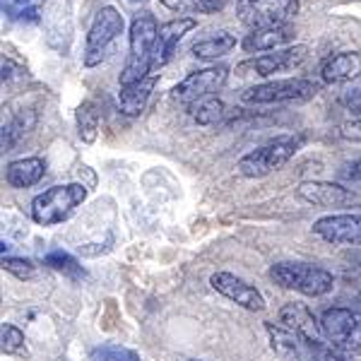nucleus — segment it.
Returning a JSON list of instances; mask_svg holds the SVG:
<instances>
[{
	"instance_id": "6",
	"label": "nucleus",
	"mask_w": 361,
	"mask_h": 361,
	"mask_svg": "<svg viewBox=\"0 0 361 361\" xmlns=\"http://www.w3.org/2000/svg\"><path fill=\"white\" fill-rule=\"evenodd\" d=\"M123 15L118 13L111 5L102 8L94 15L90 32H87V44H85V66L97 68L111 54L114 44L118 42V37L123 34Z\"/></svg>"
},
{
	"instance_id": "28",
	"label": "nucleus",
	"mask_w": 361,
	"mask_h": 361,
	"mask_svg": "<svg viewBox=\"0 0 361 361\" xmlns=\"http://www.w3.org/2000/svg\"><path fill=\"white\" fill-rule=\"evenodd\" d=\"M3 10L17 22L39 20V0H3Z\"/></svg>"
},
{
	"instance_id": "24",
	"label": "nucleus",
	"mask_w": 361,
	"mask_h": 361,
	"mask_svg": "<svg viewBox=\"0 0 361 361\" xmlns=\"http://www.w3.org/2000/svg\"><path fill=\"white\" fill-rule=\"evenodd\" d=\"M34 123H37V116L32 111L17 114L8 121V123H3V152H10V149H13L29 130H32Z\"/></svg>"
},
{
	"instance_id": "33",
	"label": "nucleus",
	"mask_w": 361,
	"mask_h": 361,
	"mask_svg": "<svg viewBox=\"0 0 361 361\" xmlns=\"http://www.w3.org/2000/svg\"><path fill=\"white\" fill-rule=\"evenodd\" d=\"M20 75H22V68H17L10 58H5L3 61V82H10V80L20 78Z\"/></svg>"
},
{
	"instance_id": "20",
	"label": "nucleus",
	"mask_w": 361,
	"mask_h": 361,
	"mask_svg": "<svg viewBox=\"0 0 361 361\" xmlns=\"http://www.w3.org/2000/svg\"><path fill=\"white\" fill-rule=\"evenodd\" d=\"M265 333L270 337V347L275 349L279 357L301 361V345H304V342H301L292 330H287L284 325L279 328L275 323H265Z\"/></svg>"
},
{
	"instance_id": "15",
	"label": "nucleus",
	"mask_w": 361,
	"mask_h": 361,
	"mask_svg": "<svg viewBox=\"0 0 361 361\" xmlns=\"http://www.w3.org/2000/svg\"><path fill=\"white\" fill-rule=\"evenodd\" d=\"M197 27V22L193 17H176V20L166 22V25L159 27V34H157V44H154V70L164 68L169 61L176 54L180 39L188 32H193Z\"/></svg>"
},
{
	"instance_id": "18",
	"label": "nucleus",
	"mask_w": 361,
	"mask_h": 361,
	"mask_svg": "<svg viewBox=\"0 0 361 361\" xmlns=\"http://www.w3.org/2000/svg\"><path fill=\"white\" fill-rule=\"evenodd\" d=\"M296 37L294 27L282 25V27H270V29H258V32H250L243 39V49L248 54H270V51L284 49L287 44H292Z\"/></svg>"
},
{
	"instance_id": "1",
	"label": "nucleus",
	"mask_w": 361,
	"mask_h": 361,
	"mask_svg": "<svg viewBox=\"0 0 361 361\" xmlns=\"http://www.w3.org/2000/svg\"><path fill=\"white\" fill-rule=\"evenodd\" d=\"M157 34H159V25L152 13H137L133 17L130 25V37H128V61L126 68L121 73L118 82L121 87L140 82L142 78H147L149 73H154V44Z\"/></svg>"
},
{
	"instance_id": "4",
	"label": "nucleus",
	"mask_w": 361,
	"mask_h": 361,
	"mask_svg": "<svg viewBox=\"0 0 361 361\" xmlns=\"http://www.w3.org/2000/svg\"><path fill=\"white\" fill-rule=\"evenodd\" d=\"M299 145H301V140L294 135L272 137V140H267L265 145L255 147L253 152L243 154L241 159H238L236 169L241 171V176H246V178H265V176H270L272 171H277V169H282L287 164V161L299 152Z\"/></svg>"
},
{
	"instance_id": "34",
	"label": "nucleus",
	"mask_w": 361,
	"mask_h": 361,
	"mask_svg": "<svg viewBox=\"0 0 361 361\" xmlns=\"http://www.w3.org/2000/svg\"><path fill=\"white\" fill-rule=\"evenodd\" d=\"M345 104L349 106V111H352V114L361 116V90L349 92V94L345 97Z\"/></svg>"
},
{
	"instance_id": "35",
	"label": "nucleus",
	"mask_w": 361,
	"mask_h": 361,
	"mask_svg": "<svg viewBox=\"0 0 361 361\" xmlns=\"http://www.w3.org/2000/svg\"><path fill=\"white\" fill-rule=\"evenodd\" d=\"M349 171H342V176H345L349 183H361V159H357L354 164L347 166Z\"/></svg>"
},
{
	"instance_id": "17",
	"label": "nucleus",
	"mask_w": 361,
	"mask_h": 361,
	"mask_svg": "<svg viewBox=\"0 0 361 361\" xmlns=\"http://www.w3.org/2000/svg\"><path fill=\"white\" fill-rule=\"evenodd\" d=\"M159 82V73H149L147 78H142L140 82L121 87L118 92V109L126 116H140L147 106L149 97H152L154 87Z\"/></svg>"
},
{
	"instance_id": "30",
	"label": "nucleus",
	"mask_w": 361,
	"mask_h": 361,
	"mask_svg": "<svg viewBox=\"0 0 361 361\" xmlns=\"http://www.w3.org/2000/svg\"><path fill=\"white\" fill-rule=\"evenodd\" d=\"M92 361H140V354L121 345H102L92 352Z\"/></svg>"
},
{
	"instance_id": "14",
	"label": "nucleus",
	"mask_w": 361,
	"mask_h": 361,
	"mask_svg": "<svg viewBox=\"0 0 361 361\" xmlns=\"http://www.w3.org/2000/svg\"><path fill=\"white\" fill-rule=\"evenodd\" d=\"M296 193H299L301 200L318 207H342L357 200L349 188L340 183H330V180H304L296 188Z\"/></svg>"
},
{
	"instance_id": "7",
	"label": "nucleus",
	"mask_w": 361,
	"mask_h": 361,
	"mask_svg": "<svg viewBox=\"0 0 361 361\" xmlns=\"http://www.w3.org/2000/svg\"><path fill=\"white\" fill-rule=\"evenodd\" d=\"M299 0H238L236 17L250 32L289 25L299 15Z\"/></svg>"
},
{
	"instance_id": "19",
	"label": "nucleus",
	"mask_w": 361,
	"mask_h": 361,
	"mask_svg": "<svg viewBox=\"0 0 361 361\" xmlns=\"http://www.w3.org/2000/svg\"><path fill=\"white\" fill-rule=\"evenodd\" d=\"M46 173V161L39 157H25V159L10 161L5 169V180H8L13 188H32Z\"/></svg>"
},
{
	"instance_id": "22",
	"label": "nucleus",
	"mask_w": 361,
	"mask_h": 361,
	"mask_svg": "<svg viewBox=\"0 0 361 361\" xmlns=\"http://www.w3.org/2000/svg\"><path fill=\"white\" fill-rule=\"evenodd\" d=\"M236 46V37L229 32H217L214 37L202 39V42L193 44V56L200 61H217L226 54H231V49Z\"/></svg>"
},
{
	"instance_id": "16",
	"label": "nucleus",
	"mask_w": 361,
	"mask_h": 361,
	"mask_svg": "<svg viewBox=\"0 0 361 361\" xmlns=\"http://www.w3.org/2000/svg\"><path fill=\"white\" fill-rule=\"evenodd\" d=\"M361 75V54L357 51H340L325 58V63L320 66V80L325 85H342L352 82Z\"/></svg>"
},
{
	"instance_id": "9",
	"label": "nucleus",
	"mask_w": 361,
	"mask_h": 361,
	"mask_svg": "<svg viewBox=\"0 0 361 361\" xmlns=\"http://www.w3.org/2000/svg\"><path fill=\"white\" fill-rule=\"evenodd\" d=\"M308 58V46L296 44V46H284V49L270 51V54H263L258 58H250V61L241 63L238 66V73L243 75H258V78H272V75L279 73H289V70H296L306 63Z\"/></svg>"
},
{
	"instance_id": "26",
	"label": "nucleus",
	"mask_w": 361,
	"mask_h": 361,
	"mask_svg": "<svg viewBox=\"0 0 361 361\" xmlns=\"http://www.w3.org/2000/svg\"><path fill=\"white\" fill-rule=\"evenodd\" d=\"M44 265H49L51 270L61 272V275H66L70 279H85V267L80 265V260L75 258V255L66 253V250H51L49 255L44 258Z\"/></svg>"
},
{
	"instance_id": "2",
	"label": "nucleus",
	"mask_w": 361,
	"mask_h": 361,
	"mask_svg": "<svg viewBox=\"0 0 361 361\" xmlns=\"http://www.w3.org/2000/svg\"><path fill=\"white\" fill-rule=\"evenodd\" d=\"M270 279L282 289H294L304 296H325L335 287L333 272L311 263H296V260L275 263L270 267Z\"/></svg>"
},
{
	"instance_id": "23",
	"label": "nucleus",
	"mask_w": 361,
	"mask_h": 361,
	"mask_svg": "<svg viewBox=\"0 0 361 361\" xmlns=\"http://www.w3.org/2000/svg\"><path fill=\"white\" fill-rule=\"evenodd\" d=\"M75 121H78V135L82 137V142L92 145L99 135V126H102V116H99V109L94 102H82L78 106V114H75Z\"/></svg>"
},
{
	"instance_id": "10",
	"label": "nucleus",
	"mask_w": 361,
	"mask_h": 361,
	"mask_svg": "<svg viewBox=\"0 0 361 361\" xmlns=\"http://www.w3.org/2000/svg\"><path fill=\"white\" fill-rule=\"evenodd\" d=\"M226 80H229V68L224 66H209L195 70V73H190L188 78H183L173 87L171 97L180 104H193L197 99L219 92L226 85Z\"/></svg>"
},
{
	"instance_id": "37",
	"label": "nucleus",
	"mask_w": 361,
	"mask_h": 361,
	"mask_svg": "<svg viewBox=\"0 0 361 361\" xmlns=\"http://www.w3.org/2000/svg\"><path fill=\"white\" fill-rule=\"evenodd\" d=\"M190 361H197V359H190Z\"/></svg>"
},
{
	"instance_id": "3",
	"label": "nucleus",
	"mask_w": 361,
	"mask_h": 361,
	"mask_svg": "<svg viewBox=\"0 0 361 361\" xmlns=\"http://www.w3.org/2000/svg\"><path fill=\"white\" fill-rule=\"evenodd\" d=\"M87 200V188L82 183L54 185L32 200V219L42 226H54L70 219Z\"/></svg>"
},
{
	"instance_id": "36",
	"label": "nucleus",
	"mask_w": 361,
	"mask_h": 361,
	"mask_svg": "<svg viewBox=\"0 0 361 361\" xmlns=\"http://www.w3.org/2000/svg\"><path fill=\"white\" fill-rule=\"evenodd\" d=\"M130 3H133V5H135V3H140V5H142V3H145V0H130Z\"/></svg>"
},
{
	"instance_id": "8",
	"label": "nucleus",
	"mask_w": 361,
	"mask_h": 361,
	"mask_svg": "<svg viewBox=\"0 0 361 361\" xmlns=\"http://www.w3.org/2000/svg\"><path fill=\"white\" fill-rule=\"evenodd\" d=\"M320 328L328 342L349 354H361V311L359 308L335 306L323 311Z\"/></svg>"
},
{
	"instance_id": "25",
	"label": "nucleus",
	"mask_w": 361,
	"mask_h": 361,
	"mask_svg": "<svg viewBox=\"0 0 361 361\" xmlns=\"http://www.w3.org/2000/svg\"><path fill=\"white\" fill-rule=\"evenodd\" d=\"M164 8L173 13L190 17V15H209L224 8V0H159Z\"/></svg>"
},
{
	"instance_id": "31",
	"label": "nucleus",
	"mask_w": 361,
	"mask_h": 361,
	"mask_svg": "<svg viewBox=\"0 0 361 361\" xmlns=\"http://www.w3.org/2000/svg\"><path fill=\"white\" fill-rule=\"evenodd\" d=\"M3 270L10 272L13 277L17 279H34V275H37V267H34L32 260L27 258H13V255H3Z\"/></svg>"
},
{
	"instance_id": "13",
	"label": "nucleus",
	"mask_w": 361,
	"mask_h": 361,
	"mask_svg": "<svg viewBox=\"0 0 361 361\" xmlns=\"http://www.w3.org/2000/svg\"><path fill=\"white\" fill-rule=\"evenodd\" d=\"M279 323L287 330H292L304 342V347L325 340L323 328H320V318L313 316L311 308H306L304 304H284L279 308Z\"/></svg>"
},
{
	"instance_id": "27",
	"label": "nucleus",
	"mask_w": 361,
	"mask_h": 361,
	"mask_svg": "<svg viewBox=\"0 0 361 361\" xmlns=\"http://www.w3.org/2000/svg\"><path fill=\"white\" fill-rule=\"evenodd\" d=\"M0 349L8 357H27L29 349L25 333L20 328H15V325H3V330H0Z\"/></svg>"
},
{
	"instance_id": "29",
	"label": "nucleus",
	"mask_w": 361,
	"mask_h": 361,
	"mask_svg": "<svg viewBox=\"0 0 361 361\" xmlns=\"http://www.w3.org/2000/svg\"><path fill=\"white\" fill-rule=\"evenodd\" d=\"M306 349H308V354H311V361H354L352 354L328 340H320L316 345H308Z\"/></svg>"
},
{
	"instance_id": "5",
	"label": "nucleus",
	"mask_w": 361,
	"mask_h": 361,
	"mask_svg": "<svg viewBox=\"0 0 361 361\" xmlns=\"http://www.w3.org/2000/svg\"><path fill=\"white\" fill-rule=\"evenodd\" d=\"M320 92V82L311 78H287V80H272L248 87L241 94L243 104L250 106H272V104H292V102H308Z\"/></svg>"
},
{
	"instance_id": "11",
	"label": "nucleus",
	"mask_w": 361,
	"mask_h": 361,
	"mask_svg": "<svg viewBox=\"0 0 361 361\" xmlns=\"http://www.w3.org/2000/svg\"><path fill=\"white\" fill-rule=\"evenodd\" d=\"M313 234L333 246L361 248V214H328L313 224Z\"/></svg>"
},
{
	"instance_id": "21",
	"label": "nucleus",
	"mask_w": 361,
	"mask_h": 361,
	"mask_svg": "<svg viewBox=\"0 0 361 361\" xmlns=\"http://www.w3.org/2000/svg\"><path fill=\"white\" fill-rule=\"evenodd\" d=\"M188 114L197 126H217L226 116V106L222 99L209 94V97L197 99L193 104H188Z\"/></svg>"
},
{
	"instance_id": "12",
	"label": "nucleus",
	"mask_w": 361,
	"mask_h": 361,
	"mask_svg": "<svg viewBox=\"0 0 361 361\" xmlns=\"http://www.w3.org/2000/svg\"><path fill=\"white\" fill-rule=\"evenodd\" d=\"M209 284L217 294H222L224 299L234 301L241 308L246 311H253V313H260L265 311V296L260 294V289H255L253 284H248L246 279L236 277L234 272H214L209 277Z\"/></svg>"
},
{
	"instance_id": "32",
	"label": "nucleus",
	"mask_w": 361,
	"mask_h": 361,
	"mask_svg": "<svg viewBox=\"0 0 361 361\" xmlns=\"http://www.w3.org/2000/svg\"><path fill=\"white\" fill-rule=\"evenodd\" d=\"M340 135H342V140H349V142H361V118L342 123Z\"/></svg>"
}]
</instances>
